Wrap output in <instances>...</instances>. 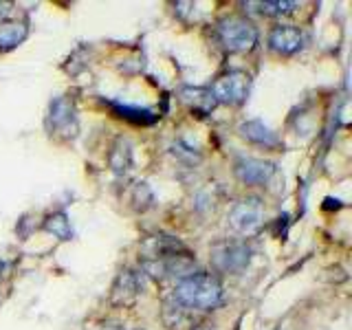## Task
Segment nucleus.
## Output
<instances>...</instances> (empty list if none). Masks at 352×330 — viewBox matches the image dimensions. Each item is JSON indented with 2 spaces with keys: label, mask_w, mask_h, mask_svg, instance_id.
<instances>
[{
  "label": "nucleus",
  "mask_w": 352,
  "mask_h": 330,
  "mask_svg": "<svg viewBox=\"0 0 352 330\" xmlns=\"http://www.w3.org/2000/svg\"><path fill=\"white\" fill-rule=\"evenodd\" d=\"M108 163H110V170H113L117 176H126L132 165H135V154H132V143L126 137H119L115 141L113 150L108 154Z\"/></svg>",
  "instance_id": "nucleus-11"
},
{
  "label": "nucleus",
  "mask_w": 352,
  "mask_h": 330,
  "mask_svg": "<svg viewBox=\"0 0 352 330\" xmlns=\"http://www.w3.org/2000/svg\"><path fill=\"white\" fill-rule=\"evenodd\" d=\"M154 201L152 190L148 187V183H137L135 185V196H132V203H137V209H148Z\"/></svg>",
  "instance_id": "nucleus-17"
},
{
  "label": "nucleus",
  "mask_w": 352,
  "mask_h": 330,
  "mask_svg": "<svg viewBox=\"0 0 352 330\" xmlns=\"http://www.w3.org/2000/svg\"><path fill=\"white\" fill-rule=\"evenodd\" d=\"M143 291V282L139 278L137 271L132 269H124L117 280L113 282V291H110V302L115 306H130L137 302V297Z\"/></svg>",
  "instance_id": "nucleus-8"
},
{
  "label": "nucleus",
  "mask_w": 352,
  "mask_h": 330,
  "mask_svg": "<svg viewBox=\"0 0 352 330\" xmlns=\"http://www.w3.org/2000/svg\"><path fill=\"white\" fill-rule=\"evenodd\" d=\"M238 132H240L242 139H247L249 143H253V146H260V148H267V150L280 148V143H282L280 137L260 119H249V121H245V124H240Z\"/></svg>",
  "instance_id": "nucleus-10"
},
{
  "label": "nucleus",
  "mask_w": 352,
  "mask_h": 330,
  "mask_svg": "<svg viewBox=\"0 0 352 330\" xmlns=\"http://www.w3.org/2000/svg\"><path fill=\"white\" fill-rule=\"evenodd\" d=\"M9 3H0V16H3V14H7V11H9Z\"/></svg>",
  "instance_id": "nucleus-18"
},
{
  "label": "nucleus",
  "mask_w": 352,
  "mask_h": 330,
  "mask_svg": "<svg viewBox=\"0 0 352 330\" xmlns=\"http://www.w3.org/2000/svg\"><path fill=\"white\" fill-rule=\"evenodd\" d=\"M181 99L194 110V113H201V115H209L216 106L212 93H209V88L185 86V88H181Z\"/></svg>",
  "instance_id": "nucleus-14"
},
{
  "label": "nucleus",
  "mask_w": 352,
  "mask_h": 330,
  "mask_svg": "<svg viewBox=\"0 0 352 330\" xmlns=\"http://www.w3.org/2000/svg\"><path fill=\"white\" fill-rule=\"evenodd\" d=\"M218 40L229 53H247L258 44V29L242 16H227L218 22Z\"/></svg>",
  "instance_id": "nucleus-2"
},
{
  "label": "nucleus",
  "mask_w": 352,
  "mask_h": 330,
  "mask_svg": "<svg viewBox=\"0 0 352 330\" xmlns=\"http://www.w3.org/2000/svg\"><path fill=\"white\" fill-rule=\"evenodd\" d=\"M47 130L49 135L60 141H73L80 132V117L71 97H55L49 104L47 113Z\"/></svg>",
  "instance_id": "nucleus-3"
},
{
  "label": "nucleus",
  "mask_w": 352,
  "mask_h": 330,
  "mask_svg": "<svg viewBox=\"0 0 352 330\" xmlns=\"http://www.w3.org/2000/svg\"><path fill=\"white\" fill-rule=\"evenodd\" d=\"M264 218V205L260 198L249 196L236 203L229 212V225L234 227L238 234L249 236L253 231H258Z\"/></svg>",
  "instance_id": "nucleus-6"
},
{
  "label": "nucleus",
  "mask_w": 352,
  "mask_h": 330,
  "mask_svg": "<svg viewBox=\"0 0 352 330\" xmlns=\"http://www.w3.org/2000/svg\"><path fill=\"white\" fill-rule=\"evenodd\" d=\"M269 47L280 55H293L304 47V33L295 25H278L269 31Z\"/></svg>",
  "instance_id": "nucleus-9"
},
{
  "label": "nucleus",
  "mask_w": 352,
  "mask_h": 330,
  "mask_svg": "<svg viewBox=\"0 0 352 330\" xmlns=\"http://www.w3.org/2000/svg\"><path fill=\"white\" fill-rule=\"evenodd\" d=\"M251 247L242 240H225L218 242L212 249V264L220 273L238 275L242 273L251 262Z\"/></svg>",
  "instance_id": "nucleus-5"
},
{
  "label": "nucleus",
  "mask_w": 352,
  "mask_h": 330,
  "mask_svg": "<svg viewBox=\"0 0 352 330\" xmlns=\"http://www.w3.org/2000/svg\"><path fill=\"white\" fill-rule=\"evenodd\" d=\"M42 227H44V231H49V234H53L55 238H60V240H71L73 238L71 220L64 212H55V214L47 216V220H44Z\"/></svg>",
  "instance_id": "nucleus-15"
},
{
  "label": "nucleus",
  "mask_w": 352,
  "mask_h": 330,
  "mask_svg": "<svg viewBox=\"0 0 352 330\" xmlns=\"http://www.w3.org/2000/svg\"><path fill=\"white\" fill-rule=\"evenodd\" d=\"M234 172L240 183L245 185H264L273 179L275 165L264 159H253V157H240L234 165Z\"/></svg>",
  "instance_id": "nucleus-7"
},
{
  "label": "nucleus",
  "mask_w": 352,
  "mask_h": 330,
  "mask_svg": "<svg viewBox=\"0 0 352 330\" xmlns=\"http://www.w3.org/2000/svg\"><path fill=\"white\" fill-rule=\"evenodd\" d=\"M198 330H205V328H198Z\"/></svg>",
  "instance_id": "nucleus-19"
},
{
  "label": "nucleus",
  "mask_w": 352,
  "mask_h": 330,
  "mask_svg": "<svg viewBox=\"0 0 352 330\" xmlns=\"http://www.w3.org/2000/svg\"><path fill=\"white\" fill-rule=\"evenodd\" d=\"M225 289L220 280L212 273L196 271L183 278L172 293V300L179 304L185 313H205L214 311L223 304Z\"/></svg>",
  "instance_id": "nucleus-1"
},
{
  "label": "nucleus",
  "mask_w": 352,
  "mask_h": 330,
  "mask_svg": "<svg viewBox=\"0 0 352 330\" xmlns=\"http://www.w3.org/2000/svg\"><path fill=\"white\" fill-rule=\"evenodd\" d=\"M106 106L113 110L117 117L130 121V124H137V126H152L154 121L159 119V115L154 113V110H150V108L130 106V104H124V102H106Z\"/></svg>",
  "instance_id": "nucleus-12"
},
{
  "label": "nucleus",
  "mask_w": 352,
  "mask_h": 330,
  "mask_svg": "<svg viewBox=\"0 0 352 330\" xmlns=\"http://www.w3.org/2000/svg\"><path fill=\"white\" fill-rule=\"evenodd\" d=\"M29 36V27L27 22L20 20H9L0 25V51H11L20 47L22 42Z\"/></svg>",
  "instance_id": "nucleus-13"
},
{
  "label": "nucleus",
  "mask_w": 352,
  "mask_h": 330,
  "mask_svg": "<svg viewBox=\"0 0 352 330\" xmlns=\"http://www.w3.org/2000/svg\"><path fill=\"white\" fill-rule=\"evenodd\" d=\"M249 7H258L262 16H289L297 9V3L278 0V3H249Z\"/></svg>",
  "instance_id": "nucleus-16"
},
{
  "label": "nucleus",
  "mask_w": 352,
  "mask_h": 330,
  "mask_svg": "<svg viewBox=\"0 0 352 330\" xmlns=\"http://www.w3.org/2000/svg\"><path fill=\"white\" fill-rule=\"evenodd\" d=\"M249 86H251V77L245 71H227L212 84L209 93H212L216 104L240 106L245 104V99L249 95Z\"/></svg>",
  "instance_id": "nucleus-4"
}]
</instances>
